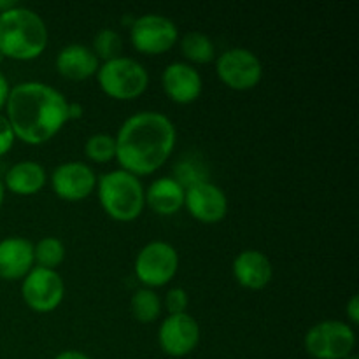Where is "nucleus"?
Segmentation results:
<instances>
[{"instance_id": "c756f323", "label": "nucleus", "mask_w": 359, "mask_h": 359, "mask_svg": "<svg viewBox=\"0 0 359 359\" xmlns=\"http://www.w3.org/2000/svg\"><path fill=\"white\" fill-rule=\"evenodd\" d=\"M55 359H91L88 354L81 353V351H74V349H69V351H62L60 354H56Z\"/></svg>"}, {"instance_id": "6ab92c4d", "label": "nucleus", "mask_w": 359, "mask_h": 359, "mask_svg": "<svg viewBox=\"0 0 359 359\" xmlns=\"http://www.w3.org/2000/svg\"><path fill=\"white\" fill-rule=\"evenodd\" d=\"M46 170L37 161H20L7 170L4 184L16 195H34L46 184Z\"/></svg>"}, {"instance_id": "2f4dec72", "label": "nucleus", "mask_w": 359, "mask_h": 359, "mask_svg": "<svg viewBox=\"0 0 359 359\" xmlns=\"http://www.w3.org/2000/svg\"><path fill=\"white\" fill-rule=\"evenodd\" d=\"M2 202H4V182L2 179H0V207H2Z\"/></svg>"}, {"instance_id": "7c9ffc66", "label": "nucleus", "mask_w": 359, "mask_h": 359, "mask_svg": "<svg viewBox=\"0 0 359 359\" xmlns=\"http://www.w3.org/2000/svg\"><path fill=\"white\" fill-rule=\"evenodd\" d=\"M14 6H18L14 0H4V2H0V13H4V11L11 9V7H14Z\"/></svg>"}, {"instance_id": "dca6fc26", "label": "nucleus", "mask_w": 359, "mask_h": 359, "mask_svg": "<svg viewBox=\"0 0 359 359\" xmlns=\"http://www.w3.org/2000/svg\"><path fill=\"white\" fill-rule=\"evenodd\" d=\"M272 273L273 269L270 259L256 249L238 252L233 259L235 279L248 290H263L272 280Z\"/></svg>"}, {"instance_id": "1a4fd4ad", "label": "nucleus", "mask_w": 359, "mask_h": 359, "mask_svg": "<svg viewBox=\"0 0 359 359\" xmlns=\"http://www.w3.org/2000/svg\"><path fill=\"white\" fill-rule=\"evenodd\" d=\"M21 294H23L25 304L32 311L46 314V312H53L62 304L65 297V284L56 270L34 266L23 277Z\"/></svg>"}, {"instance_id": "4be33fe9", "label": "nucleus", "mask_w": 359, "mask_h": 359, "mask_svg": "<svg viewBox=\"0 0 359 359\" xmlns=\"http://www.w3.org/2000/svg\"><path fill=\"white\" fill-rule=\"evenodd\" d=\"M65 259V245L56 237H44L34 245V262L42 269L55 270Z\"/></svg>"}, {"instance_id": "393cba45", "label": "nucleus", "mask_w": 359, "mask_h": 359, "mask_svg": "<svg viewBox=\"0 0 359 359\" xmlns=\"http://www.w3.org/2000/svg\"><path fill=\"white\" fill-rule=\"evenodd\" d=\"M188 293H186L182 287H174V290L168 291L167 297H165V307H167V311L170 312V314H182V312H186V309H188Z\"/></svg>"}, {"instance_id": "a878e982", "label": "nucleus", "mask_w": 359, "mask_h": 359, "mask_svg": "<svg viewBox=\"0 0 359 359\" xmlns=\"http://www.w3.org/2000/svg\"><path fill=\"white\" fill-rule=\"evenodd\" d=\"M14 139L16 137H14L13 128H11V123L7 121L6 116L0 114V156L13 147Z\"/></svg>"}, {"instance_id": "6e6552de", "label": "nucleus", "mask_w": 359, "mask_h": 359, "mask_svg": "<svg viewBox=\"0 0 359 359\" xmlns=\"http://www.w3.org/2000/svg\"><path fill=\"white\" fill-rule=\"evenodd\" d=\"M177 25L163 14H144L130 25V41L140 53L160 55L177 42Z\"/></svg>"}, {"instance_id": "f8f14e48", "label": "nucleus", "mask_w": 359, "mask_h": 359, "mask_svg": "<svg viewBox=\"0 0 359 359\" xmlns=\"http://www.w3.org/2000/svg\"><path fill=\"white\" fill-rule=\"evenodd\" d=\"M51 186L62 200L79 202L91 195L97 186V175L83 161H67L53 170Z\"/></svg>"}, {"instance_id": "423d86ee", "label": "nucleus", "mask_w": 359, "mask_h": 359, "mask_svg": "<svg viewBox=\"0 0 359 359\" xmlns=\"http://www.w3.org/2000/svg\"><path fill=\"white\" fill-rule=\"evenodd\" d=\"M354 346V330L342 321H321L304 337L305 351L314 359H346Z\"/></svg>"}, {"instance_id": "9b49d317", "label": "nucleus", "mask_w": 359, "mask_h": 359, "mask_svg": "<svg viewBox=\"0 0 359 359\" xmlns=\"http://www.w3.org/2000/svg\"><path fill=\"white\" fill-rule=\"evenodd\" d=\"M200 340V326L188 312L170 314L158 330V342L165 354L172 358L188 356Z\"/></svg>"}, {"instance_id": "b1692460", "label": "nucleus", "mask_w": 359, "mask_h": 359, "mask_svg": "<svg viewBox=\"0 0 359 359\" xmlns=\"http://www.w3.org/2000/svg\"><path fill=\"white\" fill-rule=\"evenodd\" d=\"M84 153L97 163H105L116 158V139L109 133H95L84 144Z\"/></svg>"}, {"instance_id": "f257e3e1", "label": "nucleus", "mask_w": 359, "mask_h": 359, "mask_svg": "<svg viewBox=\"0 0 359 359\" xmlns=\"http://www.w3.org/2000/svg\"><path fill=\"white\" fill-rule=\"evenodd\" d=\"M67 98L62 91L39 81H25L11 88L7 121L14 137L37 146L51 140L67 121Z\"/></svg>"}, {"instance_id": "4468645a", "label": "nucleus", "mask_w": 359, "mask_h": 359, "mask_svg": "<svg viewBox=\"0 0 359 359\" xmlns=\"http://www.w3.org/2000/svg\"><path fill=\"white\" fill-rule=\"evenodd\" d=\"M161 84L168 97L177 104H191L202 93V76L186 62H174L161 74Z\"/></svg>"}, {"instance_id": "9d476101", "label": "nucleus", "mask_w": 359, "mask_h": 359, "mask_svg": "<svg viewBox=\"0 0 359 359\" xmlns=\"http://www.w3.org/2000/svg\"><path fill=\"white\" fill-rule=\"evenodd\" d=\"M216 72L228 88L244 91L251 90L262 81L263 65L258 56L249 49L233 48L217 58Z\"/></svg>"}, {"instance_id": "aec40b11", "label": "nucleus", "mask_w": 359, "mask_h": 359, "mask_svg": "<svg viewBox=\"0 0 359 359\" xmlns=\"http://www.w3.org/2000/svg\"><path fill=\"white\" fill-rule=\"evenodd\" d=\"M182 55L195 63H209L216 58V48L210 37L202 32H188L181 41Z\"/></svg>"}, {"instance_id": "0eeeda50", "label": "nucleus", "mask_w": 359, "mask_h": 359, "mask_svg": "<svg viewBox=\"0 0 359 359\" xmlns=\"http://www.w3.org/2000/svg\"><path fill=\"white\" fill-rule=\"evenodd\" d=\"M179 269V255L168 242L153 241L144 245L135 258L137 279L147 287L165 286Z\"/></svg>"}, {"instance_id": "f03ea898", "label": "nucleus", "mask_w": 359, "mask_h": 359, "mask_svg": "<svg viewBox=\"0 0 359 359\" xmlns=\"http://www.w3.org/2000/svg\"><path fill=\"white\" fill-rule=\"evenodd\" d=\"M175 126L170 118L156 111L130 116L116 139V160L123 170L133 175L156 172L175 147Z\"/></svg>"}, {"instance_id": "20e7f679", "label": "nucleus", "mask_w": 359, "mask_h": 359, "mask_svg": "<svg viewBox=\"0 0 359 359\" xmlns=\"http://www.w3.org/2000/svg\"><path fill=\"white\" fill-rule=\"evenodd\" d=\"M98 200L105 212L118 221H133L144 209V188L139 177L126 170H112L97 181Z\"/></svg>"}, {"instance_id": "412c9836", "label": "nucleus", "mask_w": 359, "mask_h": 359, "mask_svg": "<svg viewBox=\"0 0 359 359\" xmlns=\"http://www.w3.org/2000/svg\"><path fill=\"white\" fill-rule=\"evenodd\" d=\"M130 309H132V314L137 321L153 323L161 312V300L153 290L142 287V290L135 291V294L132 297Z\"/></svg>"}, {"instance_id": "473e14b6", "label": "nucleus", "mask_w": 359, "mask_h": 359, "mask_svg": "<svg viewBox=\"0 0 359 359\" xmlns=\"http://www.w3.org/2000/svg\"><path fill=\"white\" fill-rule=\"evenodd\" d=\"M346 359H358V356H354V354H351V356H347Z\"/></svg>"}, {"instance_id": "7ed1b4c3", "label": "nucleus", "mask_w": 359, "mask_h": 359, "mask_svg": "<svg viewBox=\"0 0 359 359\" xmlns=\"http://www.w3.org/2000/svg\"><path fill=\"white\" fill-rule=\"evenodd\" d=\"M46 46L48 28L35 11L14 6L0 13V55L13 60H34Z\"/></svg>"}, {"instance_id": "39448f33", "label": "nucleus", "mask_w": 359, "mask_h": 359, "mask_svg": "<svg viewBox=\"0 0 359 359\" xmlns=\"http://www.w3.org/2000/svg\"><path fill=\"white\" fill-rule=\"evenodd\" d=\"M98 84L109 97L132 100L146 91L149 74L146 67L130 56H118L102 63L97 70Z\"/></svg>"}, {"instance_id": "2eb2a0df", "label": "nucleus", "mask_w": 359, "mask_h": 359, "mask_svg": "<svg viewBox=\"0 0 359 359\" xmlns=\"http://www.w3.org/2000/svg\"><path fill=\"white\" fill-rule=\"evenodd\" d=\"M34 244L23 237L0 241V279H23L34 269Z\"/></svg>"}, {"instance_id": "ddd939ff", "label": "nucleus", "mask_w": 359, "mask_h": 359, "mask_svg": "<svg viewBox=\"0 0 359 359\" xmlns=\"http://www.w3.org/2000/svg\"><path fill=\"white\" fill-rule=\"evenodd\" d=\"M184 205L195 219L217 223L228 212V198L219 186L209 181L196 182L184 191Z\"/></svg>"}, {"instance_id": "5701e85b", "label": "nucleus", "mask_w": 359, "mask_h": 359, "mask_svg": "<svg viewBox=\"0 0 359 359\" xmlns=\"http://www.w3.org/2000/svg\"><path fill=\"white\" fill-rule=\"evenodd\" d=\"M91 51L95 53V56L98 60L102 58L104 62L118 58V56H121L123 51L121 35L116 30H112V28H102L93 37V48H91Z\"/></svg>"}, {"instance_id": "c85d7f7f", "label": "nucleus", "mask_w": 359, "mask_h": 359, "mask_svg": "<svg viewBox=\"0 0 359 359\" xmlns=\"http://www.w3.org/2000/svg\"><path fill=\"white\" fill-rule=\"evenodd\" d=\"M83 116V105L77 102H69L67 104V119H77Z\"/></svg>"}, {"instance_id": "cd10ccee", "label": "nucleus", "mask_w": 359, "mask_h": 359, "mask_svg": "<svg viewBox=\"0 0 359 359\" xmlns=\"http://www.w3.org/2000/svg\"><path fill=\"white\" fill-rule=\"evenodd\" d=\"M9 91L11 88H9V83H7V77L0 72V109L6 105L7 97H9Z\"/></svg>"}, {"instance_id": "a211bd4d", "label": "nucleus", "mask_w": 359, "mask_h": 359, "mask_svg": "<svg viewBox=\"0 0 359 359\" xmlns=\"http://www.w3.org/2000/svg\"><path fill=\"white\" fill-rule=\"evenodd\" d=\"M186 189L174 177H160L144 191L146 203L160 216H172L184 205Z\"/></svg>"}, {"instance_id": "f3484780", "label": "nucleus", "mask_w": 359, "mask_h": 359, "mask_svg": "<svg viewBox=\"0 0 359 359\" xmlns=\"http://www.w3.org/2000/svg\"><path fill=\"white\" fill-rule=\"evenodd\" d=\"M98 58L91 48L84 44H69L56 55V69L63 77L72 81H83L97 74Z\"/></svg>"}, {"instance_id": "bb28decb", "label": "nucleus", "mask_w": 359, "mask_h": 359, "mask_svg": "<svg viewBox=\"0 0 359 359\" xmlns=\"http://www.w3.org/2000/svg\"><path fill=\"white\" fill-rule=\"evenodd\" d=\"M346 311H347V318L351 319V323H353V325H358V323H359V298H358V294H353V297L349 298Z\"/></svg>"}]
</instances>
